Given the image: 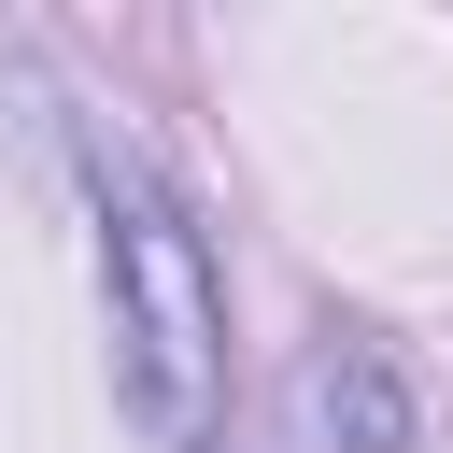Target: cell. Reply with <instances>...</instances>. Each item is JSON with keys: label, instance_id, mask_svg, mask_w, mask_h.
<instances>
[{"label": "cell", "instance_id": "obj_1", "mask_svg": "<svg viewBox=\"0 0 453 453\" xmlns=\"http://www.w3.org/2000/svg\"><path fill=\"white\" fill-rule=\"evenodd\" d=\"M99 283H113V368H127V411L198 453L212 411H226V269L198 241V212L142 170V156H99Z\"/></svg>", "mask_w": 453, "mask_h": 453}, {"label": "cell", "instance_id": "obj_2", "mask_svg": "<svg viewBox=\"0 0 453 453\" xmlns=\"http://www.w3.org/2000/svg\"><path fill=\"white\" fill-rule=\"evenodd\" d=\"M311 425L340 453H411V382H396V354L368 326H326L311 340Z\"/></svg>", "mask_w": 453, "mask_h": 453}]
</instances>
